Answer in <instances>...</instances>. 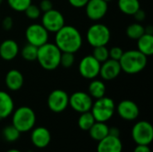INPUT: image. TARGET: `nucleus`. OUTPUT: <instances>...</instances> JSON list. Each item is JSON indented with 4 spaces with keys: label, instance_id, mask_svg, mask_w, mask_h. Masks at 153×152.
<instances>
[{
    "label": "nucleus",
    "instance_id": "1",
    "mask_svg": "<svg viewBox=\"0 0 153 152\" xmlns=\"http://www.w3.org/2000/svg\"><path fill=\"white\" fill-rule=\"evenodd\" d=\"M55 44L61 52L76 53L82 47V38L80 31L72 25H64L56 32Z\"/></svg>",
    "mask_w": 153,
    "mask_h": 152
},
{
    "label": "nucleus",
    "instance_id": "2",
    "mask_svg": "<svg viewBox=\"0 0 153 152\" xmlns=\"http://www.w3.org/2000/svg\"><path fill=\"white\" fill-rule=\"evenodd\" d=\"M148 56L141 53L138 49L127 50L124 52L119 60L122 71L127 74H136L141 73L147 65Z\"/></svg>",
    "mask_w": 153,
    "mask_h": 152
},
{
    "label": "nucleus",
    "instance_id": "3",
    "mask_svg": "<svg viewBox=\"0 0 153 152\" xmlns=\"http://www.w3.org/2000/svg\"><path fill=\"white\" fill-rule=\"evenodd\" d=\"M61 54L62 52L56 44L47 42L38 47L37 60L43 69L52 71L60 65Z\"/></svg>",
    "mask_w": 153,
    "mask_h": 152
},
{
    "label": "nucleus",
    "instance_id": "4",
    "mask_svg": "<svg viewBox=\"0 0 153 152\" xmlns=\"http://www.w3.org/2000/svg\"><path fill=\"white\" fill-rule=\"evenodd\" d=\"M12 123L20 133H26L33 129L36 123V115L30 108L20 107L13 112Z\"/></svg>",
    "mask_w": 153,
    "mask_h": 152
},
{
    "label": "nucleus",
    "instance_id": "5",
    "mask_svg": "<svg viewBox=\"0 0 153 152\" xmlns=\"http://www.w3.org/2000/svg\"><path fill=\"white\" fill-rule=\"evenodd\" d=\"M115 109L116 105L114 100L104 96L96 99V101L92 104L91 112L97 122L106 123L113 116Z\"/></svg>",
    "mask_w": 153,
    "mask_h": 152
},
{
    "label": "nucleus",
    "instance_id": "6",
    "mask_svg": "<svg viewBox=\"0 0 153 152\" xmlns=\"http://www.w3.org/2000/svg\"><path fill=\"white\" fill-rule=\"evenodd\" d=\"M110 30L105 24H92L87 30L86 38L89 44L95 47L100 46H107L110 40Z\"/></svg>",
    "mask_w": 153,
    "mask_h": 152
},
{
    "label": "nucleus",
    "instance_id": "7",
    "mask_svg": "<svg viewBox=\"0 0 153 152\" xmlns=\"http://www.w3.org/2000/svg\"><path fill=\"white\" fill-rule=\"evenodd\" d=\"M132 137L137 145H150L153 140V127L147 121H139L132 129Z\"/></svg>",
    "mask_w": 153,
    "mask_h": 152
},
{
    "label": "nucleus",
    "instance_id": "8",
    "mask_svg": "<svg viewBox=\"0 0 153 152\" xmlns=\"http://www.w3.org/2000/svg\"><path fill=\"white\" fill-rule=\"evenodd\" d=\"M25 37L29 44L39 47L48 41V31L42 24L33 23L26 29Z\"/></svg>",
    "mask_w": 153,
    "mask_h": 152
},
{
    "label": "nucleus",
    "instance_id": "9",
    "mask_svg": "<svg viewBox=\"0 0 153 152\" xmlns=\"http://www.w3.org/2000/svg\"><path fill=\"white\" fill-rule=\"evenodd\" d=\"M100 65L101 64L92 55H89L82 58L79 63L78 70L83 78L93 80L100 75Z\"/></svg>",
    "mask_w": 153,
    "mask_h": 152
},
{
    "label": "nucleus",
    "instance_id": "10",
    "mask_svg": "<svg viewBox=\"0 0 153 152\" xmlns=\"http://www.w3.org/2000/svg\"><path fill=\"white\" fill-rule=\"evenodd\" d=\"M41 24L48 32L56 33L65 25V17L62 13L53 8L43 13Z\"/></svg>",
    "mask_w": 153,
    "mask_h": 152
},
{
    "label": "nucleus",
    "instance_id": "11",
    "mask_svg": "<svg viewBox=\"0 0 153 152\" xmlns=\"http://www.w3.org/2000/svg\"><path fill=\"white\" fill-rule=\"evenodd\" d=\"M69 106V96L63 90H55L48 98V107L54 113H61Z\"/></svg>",
    "mask_w": 153,
    "mask_h": 152
},
{
    "label": "nucleus",
    "instance_id": "12",
    "mask_svg": "<svg viewBox=\"0 0 153 152\" xmlns=\"http://www.w3.org/2000/svg\"><path fill=\"white\" fill-rule=\"evenodd\" d=\"M92 104V98L83 91H76L69 97V106L80 114L91 111Z\"/></svg>",
    "mask_w": 153,
    "mask_h": 152
},
{
    "label": "nucleus",
    "instance_id": "13",
    "mask_svg": "<svg viewBox=\"0 0 153 152\" xmlns=\"http://www.w3.org/2000/svg\"><path fill=\"white\" fill-rule=\"evenodd\" d=\"M85 13L91 21H99L102 19L108 12V2L104 0H89L86 4Z\"/></svg>",
    "mask_w": 153,
    "mask_h": 152
},
{
    "label": "nucleus",
    "instance_id": "14",
    "mask_svg": "<svg viewBox=\"0 0 153 152\" xmlns=\"http://www.w3.org/2000/svg\"><path fill=\"white\" fill-rule=\"evenodd\" d=\"M117 113L119 116L126 121L135 120L140 114V109L137 104L132 100L125 99L117 105Z\"/></svg>",
    "mask_w": 153,
    "mask_h": 152
},
{
    "label": "nucleus",
    "instance_id": "15",
    "mask_svg": "<svg viewBox=\"0 0 153 152\" xmlns=\"http://www.w3.org/2000/svg\"><path fill=\"white\" fill-rule=\"evenodd\" d=\"M101 64L102 65H100V75L105 81H111L116 79L122 71L119 61L108 58Z\"/></svg>",
    "mask_w": 153,
    "mask_h": 152
},
{
    "label": "nucleus",
    "instance_id": "16",
    "mask_svg": "<svg viewBox=\"0 0 153 152\" xmlns=\"http://www.w3.org/2000/svg\"><path fill=\"white\" fill-rule=\"evenodd\" d=\"M30 140L35 147L43 149L49 144L51 141V134L46 127L39 126L32 130L30 134Z\"/></svg>",
    "mask_w": 153,
    "mask_h": 152
},
{
    "label": "nucleus",
    "instance_id": "17",
    "mask_svg": "<svg viewBox=\"0 0 153 152\" xmlns=\"http://www.w3.org/2000/svg\"><path fill=\"white\" fill-rule=\"evenodd\" d=\"M123 144L119 137L108 135L99 142L97 152H122Z\"/></svg>",
    "mask_w": 153,
    "mask_h": 152
},
{
    "label": "nucleus",
    "instance_id": "18",
    "mask_svg": "<svg viewBox=\"0 0 153 152\" xmlns=\"http://www.w3.org/2000/svg\"><path fill=\"white\" fill-rule=\"evenodd\" d=\"M19 46L13 39H5L0 44V57L5 61L14 59L19 54Z\"/></svg>",
    "mask_w": 153,
    "mask_h": 152
},
{
    "label": "nucleus",
    "instance_id": "19",
    "mask_svg": "<svg viewBox=\"0 0 153 152\" xmlns=\"http://www.w3.org/2000/svg\"><path fill=\"white\" fill-rule=\"evenodd\" d=\"M23 82L24 78L20 71L16 69H12L7 72L5 75V85L10 90H19L22 87Z\"/></svg>",
    "mask_w": 153,
    "mask_h": 152
},
{
    "label": "nucleus",
    "instance_id": "20",
    "mask_svg": "<svg viewBox=\"0 0 153 152\" xmlns=\"http://www.w3.org/2000/svg\"><path fill=\"white\" fill-rule=\"evenodd\" d=\"M14 109V103L10 96L5 91L0 90V120L8 117Z\"/></svg>",
    "mask_w": 153,
    "mask_h": 152
},
{
    "label": "nucleus",
    "instance_id": "21",
    "mask_svg": "<svg viewBox=\"0 0 153 152\" xmlns=\"http://www.w3.org/2000/svg\"><path fill=\"white\" fill-rule=\"evenodd\" d=\"M137 47L146 56H152L153 54V34L144 33L140 37L137 39Z\"/></svg>",
    "mask_w": 153,
    "mask_h": 152
},
{
    "label": "nucleus",
    "instance_id": "22",
    "mask_svg": "<svg viewBox=\"0 0 153 152\" xmlns=\"http://www.w3.org/2000/svg\"><path fill=\"white\" fill-rule=\"evenodd\" d=\"M108 129L109 127L106 125V123L96 121L94 125L90 128L89 133L94 141L100 142L108 135Z\"/></svg>",
    "mask_w": 153,
    "mask_h": 152
},
{
    "label": "nucleus",
    "instance_id": "23",
    "mask_svg": "<svg viewBox=\"0 0 153 152\" xmlns=\"http://www.w3.org/2000/svg\"><path fill=\"white\" fill-rule=\"evenodd\" d=\"M88 91H89V95L91 98H94L96 99H100V98L104 97L105 93H106L105 83L100 80H94L93 79L89 84Z\"/></svg>",
    "mask_w": 153,
    "mask_h": 152
},
{
    "label": "nucleus",
    "instance_id": "24",
    "mask_svg": "<svg viewBox=\"0 0 153 152\" xmlns=\"http://www.w3.org/2000/svg\"><path fill=\"white\" fill-rule=\"evenodd\" d=\"M117 4L120 11L127 15H134L141 6L139 0H118Z\"/></svg>",
    "mask_w": 153,
    "mask_h": 152
},
{
    "label": "nucleus",
    "instance_id": "25",
    "mask_svg": "<svg viewBox=\"0 0 153 152\" xmlns=\"http://www.w3.org/2000/svg\"><path fill=\"white\" fill-rule=\"evenodd\" d=\"M96 122L93 115L91 111H87L84 113H81V116L78 119V126L80 129L83 131H89L90 128L94 125Z\"/></svg>",
    "mask_w": 153,
    "mask_h": 152
},
{
    "label": "nucleus",
    "instance_id": "26",
    "mask_svg": "<svg viewBox=\"0 0 153 152\" xmlns=\"http://www.w3.org/2000/svg\"><path fill=\"white\" fill-rule=\"evenodd\" d=\"M145 33L144 27L140 23H132L126 28V35L131 39L137 40Z\"/></svg>",
    "mask_w": 153,
    "mask_h": 152
},
{
    "label": "nucleus",
    "instance_id": "27",
    "mask_svg": "<svg viewBox=\"0 0 153 152\" xmlns=\"http://www.w3.org/2000/svg\"><path fill=\"white\" fill-rule=\"evenodd\" d=\"M21 55H22V58L26 61H35V60H37L38 47L28 43L21 50Z\"/></svg>",
    "mask_w": 153,
    "mask_h": 152
},
{
    "label": "nucleus",
    "instance_id": "28",
    "mask_svg": "<svg viewBox=\"0 0 153 152\" xmlns=\"http://www.w3.org/2000/svg\"><path fill=\"white\" fill-rule=\"evenodd\" d=\"M21 133L12 125H7L3 130V136L4 140L8 142H14L20 138Z\"/></svg>",
    "mask_w": 153,
    "mask_h": 152
},
{
    "label": "nucleus",
    "instance_id": "29",
    "mask_svg": "<svg viewBox=\"0 0 153 152\" xmlns=\"http://www.w3.org/2000/svg\"><path fill=\"white\" fill-rule=\"evenodd\" d=\"M92 56L101 64L108 60L109 58V54H108V49L107 48L106 46H100V47H95L93 49Z\"/></svg>",
    "mask_w": 153,
    "mask_h": 152
},
{
    "label": "nucleus",
    "instance_id": "30",
    "mask_svg": "<svg viewBox=\"0 0 153 152\" xmlns=\"http://www.w3.org/2000/svg\"><path fill=\"white\" fill-rule=\"evenodd\" d=\"M9 6L16 12H24L31 4V0H7Z\"/></svg>",
    "mask_w": 153,
    "mask_h": 152
},
{
    "label": "nucleus",
    "instance_id": "31",
    "mask_svg": "<svg viewBox=\"0 0 153 152\" xmlns=\"http://www.w3.org/2000/svg\"><path fill=\"white\" fill-rule=\"evenodd\" d=\"M74 53H68V52H62L61 57H60V65H62L64 68H70L73 66L75 59H74Z\"/></svg>",
    "mask_w": 153,
    "mask_h": 152
},
{
    "label": "nucleus",
    "instance_id": "32",
    "mask_svg": "<svg viewBox=\"0 0 153 152\" xmlns=\"http://www.w3.org/2000/svg\"><path fill=\"white\" fill-rule=\"evenodd\" d=\"M24 13H25L26 16L29 19H31V20H36L40 16V9H39V7L35 5V4H30L26 8Z\"/></svg>",
    "mask_w": 153,
    "mask_h": 152
},
{
    "label": "nucleus",
    "instance_id": "33",
    "mask_svg": "<svg viewBox=\"0 0 153 152\" xmlns=\"http://www.w3.org/2000/svg\"><path fill=\"white\" fill-rule=\"evenodd\" d=\"M108 54H109V58L110 59L119 61L120 58L122 57L123 54H124V51L119 47H114L110 50H108Z\"/></svg>",
    "mask_w": 153,
    "mask_h": 152
},
{
    "label": "nucleus",
    "instance_id": "34",
    "mask_svg": "<svg viewBox=\"0 0 153 152\" xmlns=\"http://www.w3.org/2000/svg\"><path fill=\"white\" fill-rule=\"evenodd\" d=\"M39 7L40 11L45 13V12H48V11L53 9V4H52L51 0H41Z\"/></svg>",
    "mask_w": 153,
    "mask_h": 152
},
{
    "label": "nucleus",
    "instance_id": "35",
    "mask_svg": "<svg viewBox=\"0 0 153 152\" xmlns=\"http://www.w3.org/2000/svg\"><path fill=\"white\" fill-rule=\"evenodd\" d=\"M13 21L12 17L6 16L4 18L2 22V27L4 30H10L13 28Z\"/></svg>",
    "mask_w": 153,
    "mask_h": 152
},
{
    "label": "nucleus",
    "instance_id": "36",
    "mask_svg": "<svg viewBox=\"0 0 153 152\" xmlns=\"http://www.w3.org/2000/svg\"><path fill=\"white\" fill-rule=\"evenodd\" d=\"M70 4L75 8H82L86 5L89 0H68Z\"/></svg>",
    "mask_w": 153,
    "mask_h": 152
},
{
    "label": "nucleus",
    "instance_id": "37",
    "mask_svg": "<svg viewBox=\"0 0 153 152\" xmlns=\"http://www.w3.org/2000/svg\"><path fill=\"white\" fill-rule=\"evenodd\" d=\"M134 16L135 18V20L137 22H143L144 21L145 17H146V13L143 10H142L141 8L139 10H137L134 13Z\"/></svg>",
    "mask_w": 153,
    "mask_h": 152
},
{
    "label": "nucleus",
    "instance_id": "38",
    "mask_svg": "<svg viewBox=\"0 0 153 152\" xmlns=\"http://www.w3.org/2000/svg\"><path fill=\"white\" fill-rule=\"evenodd\" d=\"M134 152H152L149 145H137Z\"/></svg>",
    "mask_w": 153,
    "mask_h": 152
},
{
    "label": "nucleus",
    "instance_id": "39",
    "mask_svg": "<svg viewBox=\"0 0 153 152\" xmlns=\"http://www.w3.org/2000/svg\"><path fill=\"white\" fill-rule=\"evenodd\" d=\"M108 135L115 136V137H119L120 135V131L117 127H110L108 129Z\"/></svg>",
    "mask_w": 153,
    "mask_h": 152
},
{
    "label": "nucleus",
    "instance_id": "40",
    "mask_svg": "<svg viewBox=\"0 0 153 152\" xmlns=\"http://www.w3.org/2000/svg\"><path fill=\"white\" fill-rule=\"evenodd\" d=\"M145 30V33H149V34H153V27L151 25L146 26V28H144Z\"/></svg>",
    "mask_w": 153,
    "mask_h": 152
},
{
    "label": "nucleus",
    "instance_id": "41",
    "mask_svg": "<svg viewBox=\"0 0 153 152\" xmlns=\"http://www.w3.org/2000/svg\"><path fill=\"white\" fill-rule=\"evenodd\" d=\"M6 152H21L20 151H18V150H14V149H13V150H9V151H7Z\"/></svg>",
    "mask_w": 153,
    "mask_h": 152
},
{
    "label": "nucleus",
    "instance_id": "42",
    "mask_svg": "<svg viewBox=\"0 0 153 152\" xmlns=\"http://www.w3.org/2000/svg\"><path fill=\"white\" fill-rule=\"evenodd\" d=\"M104 1H106V2H108H108H110V1H112V0H104Z\"/></svg>",
    "mask_w": 153,
    "mask_h": 152
},
{
    "label": "nucleus",
    "instance_id": "43",
    "mask_svg": "<svg viewBox=\"0 0 153 152\" xmlns=\"http://www.w3.org/2000/svg\"><path fill=\"white\" fill-rule=\"evenodd\" d=\"M2 2H3V0H0V4H2Z\"/></svg>",
    "mask_w": 153,
    "mask_h": 152
}]
</instances>
